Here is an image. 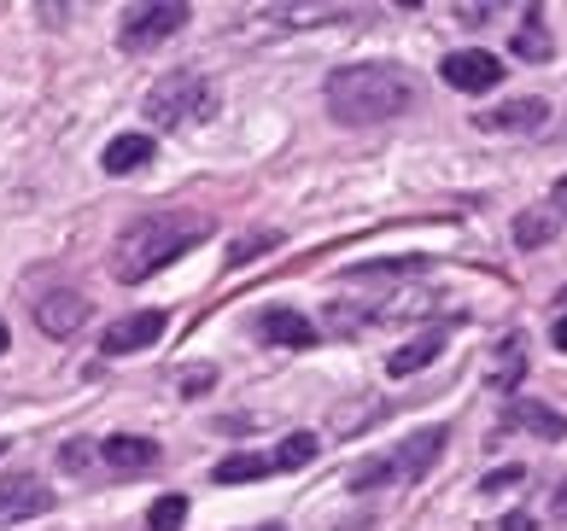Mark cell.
I'll return each mask as SVG.
<instances>
[{"mask_svg": "<svg viewBox=\"0 0 567 531\" xmlns=\"http://www.w3.org/2000/svg\"><path fill=\"white\" fill-rule=\"evenodd\" d=\"M422 258H386V263H346V281H381V274H410Z\"/></svg>", "mask_w": 567, "mask_h": 531, "instance_id": "cell-21", "label": "cell"}, {"mask_svg": "<svg viewBox=\"0 0 567 531\" xmlns=\"http://www.w3.org/2000/svg\"><path fill=\"white\" fill-rule=\"evenodd\" d=\"M205 233H212V217H199V210H153V217H135L112 246V274L123 287H141L146 274L176 263L187 246L205 240Z\"/></svg>", "mask_w": 567, "mask_h": 531, "instance_id": "cell-1", "label": "cell"}, {"mask_svg": "<svg viewBox=\"0 0 567 531\" xmlns=\"http://www.w3.org/2000/svg\"><path fill=\"white\" fill-rule=\"evenodd\" d=\"M439 351H445V327H433V333H422V339H410L404 351H392V356H386V374L404 379V374H415V368H427Z\"/></svg>", "mask_w": 567, "mask_h": 531, "instance_id": "cell-14", "label": "cell"}, {"mask_svg": "<svg viewBox=\"0 0 567 531\" xmlns=\"http://www.w3.org/2000/svg\"><path fill=\"white\" fill-rule=\"evenodd\" d=\"M561 299H567V287H561Z\"/></svg>", "mask_w": 567, "mask_h": 531, "instance_id": "cell-37", "label": "cell"}, {"mask_svg": "<svg viewBox=\"0 0 567 531\" xmlns=\"http://www.w3.org/2000/svg\"><path fill=\"white\" fill-rule=\"evenodd\" d=\"M456 18H462V24H492L497 7H456Z\"/></svg>", "mask_w": 567, "mask_h": 531, "instance_id": "cell-26", "label": "cell"}, {"mask_svg": "<svg viewBox=\"0 0 567 531\" xmlns=\"http://www.w3.org/2000/svg\"><path fill=\"white\" fill-rule=\"evenodd\" d=\"M7 444H12V438H0V456H7Z\"/></svg>", "mask_w": 567, "mask_h": 531, "instance_id": "cell-35", "label": "cell"}, {"mask_svg": "<svg viewBox=\"0 0 567 531\" xmlns=\"http://www.w3.org/2000/svg\"><path fill=\"white\" fill-rule=\"evenodd\" d=\"M503 71H509V65H503L497 53H486V48L451 53L445 65H439V76H445V82H451L456 94H492L497 82H503Z\"/></svg>", "mask_w": 567, "mask_h": 531, "instance_id": "cell-6", "label": "cell"}, {"mask_svg": "<svg viewBox=\"0 0 567 531\" xmlns=\"http://www.w3.org/2000/svg\"><path fill=\"white\" fill-rule=\"evenodd\" d=\"M0 351H7V322H0Z\"/></svg>", "mask_w": 567, "mask_h": 531, "instance_id": "cell-32", "label": "cell"}, {"mask_svg": "<svg viewBox=\"0 0 567 531\" xmlns=\"http://www.w3.org/2000/svg\"><path fill=\"white\" fill-rule=\"evenodd\" d=\"M556 508H561V514H567V491H561V502H556Z\"/></svg>", "mask_w": 567, "mask_h": 531, "instance_id": "cell-33", "label": "cell"}, {"mask_svg": "<svg viewBox=\"0 0 567 531\" xmlns=\"http://www.w3.org/2000/svg\"><path fill=\"white\" fill-rule=\"evenodd\" d=\"M497 392H515L520 386V339H509V356H503V363H497Z\"/></svg>", "mask_w": 567, "mask_h": 531, "instance_id": "cell-24", "label": "cell"}, {"mask_svg": "<svg viewBox=\"0 0 567 531\" xmlns=\"http://www.w3.org/2000/svg\"><path fill=\"white\" fill-rule=\"evenodd\" d=\"M550 339H556V351H567V315L556 322V333H550Z\"/></svg>", "mask_w": 567, "mask_h": 531, "instance_id": "cell-30", "label": "cell"}, {"mask_svg": "<svg viewBox=\"0 0 567 531\" xmlns=\"http://www.w3.org/2000/svg\"><path fill=\"white\" fill-rule=\"evenodd\" d=\"M515 59H527V65H550V30H544L538 7H527V18H520V30H515Z\"/></svg>", "mask_w": 567, "mask_h": 531, "instance_id": "cell-16", "label": "cell"}, {"mask_svg": "<svg viewBox=\"0 0 567 531\" xmlns=\"http://www.w3.org/2000/svg\"><path fill=\"white\" fill-rule=\"evenodd\" d=\"M146 158H153V135H117L106 153H100L106 176H130V169H141Z\"/></svg>", "mask_w": 567, "mask_h": 531, "instance_id": "cell-15", "label": "cell"}, {"mask_svg": "<svg viewBox=\"0 0 567 531\" xmlns=\"http://www.w3.org/2000/svg\"><path fill=\"white\" fill-rule=\"evenodd\" d=\"M445 427H422L410 444H398L392 456H369V461H357L351 467V485L357 491H374V485H386V479H422L427 467L445 456Z\"/></svg>", "mask_w": 567, "mask_h": 531, "instance_id": "cell-4", "label": "cell"}, {"mask_svg": "<svg viewBox=\"0 0 567 531\" xmlns=\"http://www.w3.org/2000/svg\"><path fill=\"white\" fill-rule=\"evenodd\" d=\"M158 333H164V310H135V315H123V322L106 327L100 351H106V356H135L146 345H158Z\"/></svg>", "mask_w": 567, "mask_h": 531, "instance_id": "cell-8", "label": "cell"}, {"mask_svg": "<svg viewBox=\"0 0 567 531\" xmlns=\"http://www.w3.org/2000/svg\"><path fill=\"white\" fill-rule=\"evenodd\" d=\"M100 456H106V467H117V473H146V467L158 461V444L135 438V433H117V438L100 444Z\"/></svg>", "mask_w": 567, "mask_h": 531, "instance_id": "cell-13", "label": "cell"}, {"mask_svg": "<svg viewBox=\"0 0 567 531\" xmlns=\"http://www.w3.org/2000/svg\"><path fill=\"white\" fill-rule=\"evenodd\" d=\"M182 520H187V497L182 491L158 497L153 508H146V531H182Z\"/></svg>", "mask_w": 567, "mask_h": 531, "instance_id": "cell-20", "label": "cell"}, {"mask_svg": "<svg viewBox=\"0 0 567 531\" xmlns=\"http://www.w3.org/2000/svg\"><path fill=\"white\" fill-rule=\"evenodd\" d=\"M82 322H89V299H82V292H48V299H35V327L41 333L71 339Z\"/></svg>", "mask_w": 567, "mask_h": 531, "instance_id": "cell-10", "label": "cell"}, {"mask_svg": "<svg viewBox=\"0 0 567 531\" xmlns=\"http://www.w3.org/2000/svg\"><path fill=\"white\" fill-rule=\"evenodd\" d=\"M187 12L182 0H153V7H130L123 12V24H117V41L130 53H146V48H158V41H171L182 24H187Z\"/></svg>", "mask_w": 567, "mask_h": 531, "instance_id": "cell-5", "label": "cell"}, {"mask_svg": "<svg viewBox=\"0 0 567 531\" xmlns=\"http://www.w3.org/2000/svg\"><path fill=\"white\" fill-rule=\"evenodd\" d=\"M415 105V76L374 59V65H340L328 76V112L346 129H363V123H392Z\"/></svg>", "mask_w": 567, "mask_h": 531, "instance_id": "cell-2", "label": "cell"}, {"mask_svg": "<svg viewBox=\"0 0 567 531\" xmlns=\"http://www.w3.org/2000/svg\"><path fill=\"white\" fill-rule=\"evenodd\" d=\"M503 427H515V433H538V438H567V415L550 409V403H533V397H515L509 409H503Z\"/></svg>", "mask_w": 567, "mask_h": 531, "instance_id": "cell-12", "label": "cell"}, {"mask_svg": "<svg viewBox=\"0 0 567 531\" xmlns=\"http://www.w3.org/2000/svg\"><path fill=\"white\" fill-rule=\"evenodd\" d=\"M258 531H287V525H258Z\"/></svg>", "mask_w": 567, "mask_h": 531, "instance_id": "cell-34", "label": "cell"}, {"mask_svg": "<svg viewBox=\"0 0 567 531\" xmlns=\"http://www.w3.org/2000/svg\"><path fill=\"white\" fill-rule=\"evenodd\" d=\"M556 205H561V210H567V176H561V181H556Z\"/></svg>", "mask_w": 567, "mask_h": 531, "instance_id": "cell-31", "label": "cell"}, {"mask_svg": "<svg viewBox=\"0 0 567 531\" xmlns=\"http://www.w3.org/2000/svg\"><path fill=\"white\" fill-rule=\"evenodd\" d=\"M212 379H217L212 368H182V374H176V386H182V397H199L205 386H212Z\"/></svg>", "mask_w": 567, "mask_h": 531, "instance_id": "cell-25", "label": "cell"}, {"mask_svg": "<svg viewBox=\"0 0 567 531\" xmlns=\"http://www.w3.org/2000/svg\"><path fill=\"white\" fill-rule=\"evenodd\" d=\"M351 7H276L269 18H281V24H328V18H346Z\"/></svg>", "mask_w": 567, "mask_h": 531, "instance_id": "cell-22", "label": "cell"}, {"mask_svg": "<svg viewBox=\"0 0 567 531\" xmlns=\"http://www.w3.org/2000/svg\"><path fill=\"white\" fill-rule=\"evenodd\" d=\"M264 246H281V233H276V228H258V233H246V240H235V251H228V263L240 269V263H251V258H258Z\"/></svg>", "mask_w": 567, "mask_h": 531, "instance_id": "cell-23", "label": "cell"}, {"mask_svg": "<svg viewBox=\"0 0 567 531\" xmlns=\"http://www.w3.org/2000/svg\"><path fill=\"white\" fill-rule=\"evenodd\" d=\"M515 479H520V467H503V473H486L480 491H503V485H515Z\"/></svg>", "mask_w": 567, "mask_h": 531, "instance_id": "cell-27", "label": "cell"}, {"mask_svg": "<svg viewBox=\"0 0 567 531\" xmlns=\"http://www.w3.org/2000/svg\"><path fill=\"white\" fill-rule=\"evenodd\" d=\"M503 531H538V525H533V514H509V520H503Z\"/></svg>", "mask_w": 567, "mask_h": 531, "instance_id": "cell-29", "label": "cell"}, {"mask_svg": "<svg viewBox=\"0 0 567 531\" xmlns=\"http://www.w3.org/2000/svg\"><path fill=\"white\" fill-rule=\"evenodd\" d=\"M89 461H94L89 444H65V467H89Z\"/></svg>", "mask_w": 567, "mask_h": 531, "instance_id": "cell-28", "label": "cell"}, {"mask_svg": "<svg viewBox=\"0 0 567 531\" xmlns=\"http://www.w3.org/2000/svg\"><path fill=\"white\" fill-rule=\"evenodd\" d=\"M48 508H53V491L35 473H7L0 479V525L35 520V514H48Z\"/></svg>", "mask_w": 567, "mask_h": 531, "instance_id": "cell-7", "label": "cell"}, {"mask_svg": "<svg viewBox=\"0 0 567 531\" xmlns=\"http://www.w3.org/2000/svg\"><path fill=\"white\" fill-rule=\"evenodd\" d=\"M264 473H276L269 456H228V461H217V485H251Z\"/></svg>", "mask_w": 567, "mask_h": 531, "instance_id": "cell-18", "label": "cell"}, {"mask_svg": "<svg viewBox=\"0 0 567 531\" xmlns=\"http://www.w3.org/2000/svg\"><path fill=\"white\" fill-rule=\"evenodd\" d=\"M310 456H317V433H292V438H281V450L269 456V467H276V473H292V467H305Z\"/></svg>", "mask_w": 567, "mask_h": 531, "instance_id": "cell-19", "label": "cell"}, {"mask_svg": "<svg viewBox=\"0 0 567 531\" xmlns=\"http://www.w3.org/2000/svg\"><path fill=\"white\" fill-rule=\"evenodd\" d=\"M561 135H567V117H561Z\"/></svg>", "mask_w": 567, "mask_h": 531, "instance_id": "cell-36", "label": "cell"}, {"mask_svg": "<svg viewBox=\"0 0 567 531\" xmlns=\"http://www.w3.org/2000/svg\"><path fill=\"white\" fill-rule=\"evenodd\" d=\"M258 339L264 345H281V351H310L317 345V327H310L299 310H264L258 315Z\"/></svg>", "mask_w": 567, "mask_h": 531, "instance_id": "cell-11", "label": "cell"}, {"mask_svg": "<svg viewBox=\"0 0 567 531\" xmlns=\"http://www.w3.org/2000/svg\"><path fill=\"white\" fill-rule=\"evenodd\" d=\"M550 123V105L544 100H503L492 105V112H474V129H486V135H520V129H544Z\"/></svg>", "mask_w": 567, "mask_h": 531, "instance_id": "cell-9", "label": "cell"}, {"mask_svg": "<svg viewBox=\"0 0 567 531\" xmlns=\"http://www.w3.org/2000/svg\"><path fill=\"white\" fill-rule=\"evenodd\" d=\"M146 123L153 129H182V123H199L217 112V82L199 76V71H171L153 82V94H146Z\"/></svg>", "mask_w": 567, "mask_h": 531, "instance_id": "cell-3", "label": "cell"}, {"mask_svg": "<svg viewBox=\"0 0 567 531\" xmlns=\"http://www.w3.org/2000/svg\"><path fill=\"white\" fill-rule=\"evenodd\" d=\"M556 228H561V217H556V210L550 205H538V210H520V217H515V246H550L556 240Z\"/></svg>", "mask_w": 567, "mask_h": 531, "instance_id": "cell-17", "label": "cell"}]
</instances>
